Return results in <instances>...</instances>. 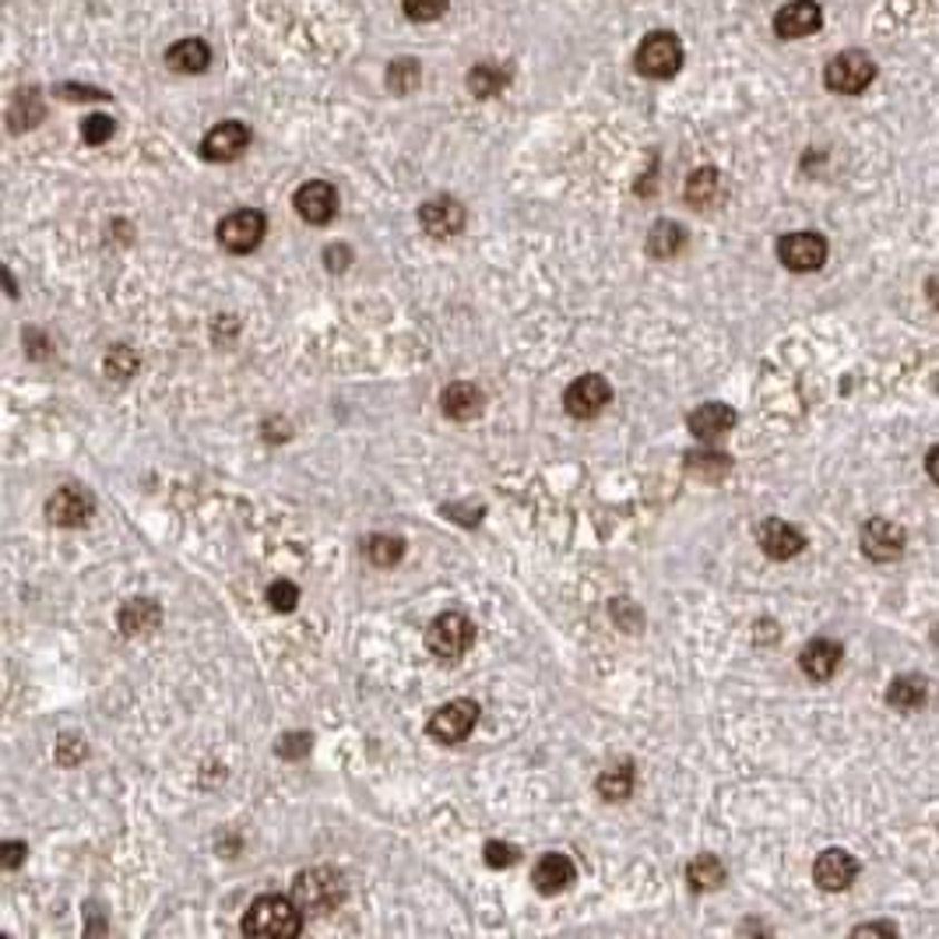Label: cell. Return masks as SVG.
Listing matches in <instances>:
<instances>
[{"label": "cell", "instance_id": "obj_1", "mask_svg": "<svg viewBox=\"0 0 939 939\" xmlns=\"http://www.w3.org/2000/svg\"><path fill=\"white\" fill-rule=\"evenodd\" d=\"M300 929L303 908L293 898H282V893H264L243 914V932L257 939H293L300 936Z\"/></svg>", "mask_w": 939, "mask_h": 939}, {"label": "cell", "instance_id": "obj_2", "mask_svg": "<svg viewBox=\"0 0 939 939\" xmlns=\"http://www.w3.org/2000/svg\"><path fill=\"white\" fill-rule=\"evenodd\" d=\"M342 898H345V880H342V873H334L327 865L306 869V873H300L293 883V901L310 914L334 911L342 904Z\"/></svg>", "mask_w": 939, "mask_h": 939}, {"label": "cell", "instance_id": "obj_3", "mask_svg": "<svg viewBox=\"0 0 939 939\" xmlns=\"http://www.w3.org/2000/svg\"><path fill=\"white\" fill-rule=\"evenodd\" d=\"M472 644H476V623L454 609L440 613L427 630V647L440 662H458Z\"/></svg>", "mask_w": 939, "mask_h": 939}, {"label": "cell", "instance_id": "obj_4", "mask_svg": "<svg viewBox=\"0 0 939 939\" xmlns=\"http://www.w3.org/2000/svg\"><path fill=\"white\" fill-rule=\"evenodd\" d=\"M873 78H877V63L865 50H844L826 63V71H823L826 88L838 96H859L873 85Z\"/></svg>", "mask_w": 939, "mask_h": 939}, {"label": "cell", "instance_id": "obj_5", "mask_svg": "<svg viewBox=\"0 0 939 939\" xmlns=\"http://www.w3.org/2000/svg\"><path fill=\"white\" fill-rule=\"evenodd\" d=\"M634 63L644 78H655V81L676 78L679 67H683V42L673 32H652L637 47Z\"/></svg>", "mask_w": 939, "mask_h": 939}, {"label": "cell", "instance_id": "obj_6", "mask_svg": "<svg viewBox=\"0 0 939 939\" xmlns=\"http://www.w3.org/2000/svg\"><path fill=\"white\" fill-rule=\"evenodd\" d=\"M476 725H479V704L468 701V697H458V701H451V704H443V707L433 711L430 735L440 746H454V743L468 740Z\"/></svg>", "mask_w": 939, "mask_h": 939}, {"label": "cell", "instance_id": "obj_7", "mask_svg": "<svg viewBox=\"0 0 939 939\" xmlns=\"http://www.w3.org/2000/svg\"><path fill=\"white\" fill-rule=\"evenodd\" d=\"M264 233H267V218H264V212H254V208H239V212H233L218 222V243L229 254L257 251Z\"/></svg>", "mask_w": 939, "mask_h": 939}, {"label": "cell", "instance_id": "obj_8", "mask_svg": "<svg viewBox=\"0 0 939 939\" xmlns=\"http://www.w3.org/2000/svg\"><path fill=\"white\" fill-rule=\"evenodd\" d=\"M777 261L789 267V272L810 275L820 272L826 261V239L820 233H789L777 239Z\"/></svg>", "mask_w": 939, "mask_h": 939}, {"label": "cell", "instance_id": "obj_9", "mask_svg": "<svg viewBox=\"0 0 939 939\" xmlns=\"http://www.w3.org/2000/svg\"><path fill=\"white\" fill-rule=\"evenodd\" d=\"M609 401H613V388H609V380L598 373L577 376L564 391V409L574 419H595V415H601V409H606Z\"/></svg>", "mask_w": 939, "mask_h": 939}, {"label": "cell", "instance_id": "obj_10", "mask_svg": "<svg viewBox=\"0 0 939 939\" xmlns=\"http://www.w3.org/2000/svg\"><path fill=\"white\" fill-rule=\"evenodd\" d=\"M904 546H908V531L898 521H890V518L865 521V528H862V552L869 556V560H877V564L901 560Z\"/></svg>", "mask_w": 939, "mask_h": 939}, {"label": "cell", "instance_id": "obj_11", "mask_svg": "<svg viewBox=\"0 0 939 939\" xmlns=\"http://www.w3.org/2000/svg\"><path fill=\"white\" fill-rule=\"evenodd\" d=\"M247 145H251L247 124L226 120V124H215L205 134V141H200V155H205L208 163H233V159H239L243 151H247Z\"/></svg>", "mask_w": 939, "mask_h": 939}, {"label": "cell", "instance_id": "obj_12", "mask_svg": "<svg viewBox=\"0 0 939 939\" xmlns=\"http://www.w3.org/2000/svg\"><path fill=\"white\" fill-rule=\"evenodd\" d=\"M855 877H859V862L848 855L844 848H826V852H820L813 862V880L820 890L841 893L855 883Z\"/></svg>", "mask_w": 939, "mask_h": 939}, {"label": "cell", "instance_id": "obj_13", "mask_svg": "<svg viewBox=\"0 0 939 939\" xmlns=\"http://www.w3.org/2000/svg\"><path fill=\"white\" fill-rule=\"evenodd\" d=\"M296 212L310 226H327L339 215V190L327 180H310L296 190Z\"/></svg>", "mask_w": 939, "mask_h": 939}, {"label": "cell", "instance_id": "obj_14", "mask_svg": "<svg viewBox=\"0 0 939 939\" xmlns=\"http://www.w3.org/2000/svg\"><path fill=\"white\" fill-rule=\"evenodd\" d=\"M756 542L764 549L771 560H792L802 549H806V535H802L795 525L781 521V518H767L764 525L756 528Z\"/></svg>", "mask_w": 939, "mask_h": 939}, {"label": "cell", "instance_id": "obj_15", "mask_svg": "<svg viewBox=\"0 0 939 939\" xmlns=\"http://www.w3.org/2000/svg\"><path fill=\"white\" fill-rule=\"evenodd\" d=\"M419 222L433 239H451L464 229V208L454 197H433L419 208Z\"/></svg>", "mask_w": 939, "mask_h": 939}, {"label": "cell", "instance_id": "obj_16", "mask_svg": "<svg viewBox=\"0 0 939 939\" xmlns=\"http://www.w3.org/2000/svg\"><path fill=\"white\" fill-rule=\"evenodd\" d=\"M92 510H96V503H92V497L85 493V489L63 486V489H57V493L50 497L47 518L53 525H60V528H81L88 518H92Z\"/></svg>", "mask_w": 939, "mask_h": 939}, {"label": "cell", "instance_id": "obj_17", "mask_svg": "<svg viewBox=\"0 0 939 939\" xmlns=\"http://www.w3.org/2000/svg\"><path fill=\"white\" fill-rule=\"evenodd\" d=\"M823 21V11L816 0H789L785 8L774 14V32L781 39H802V36H813Z\"/></svg>", "mask_w": 939, "mask_h": 939}, {"label": "cell", "instance_id": "obj_18", "mask_svg": "<svg viewBox=\"0 0 939 939\" xmlns=\"http://www.w3.org/2000/svg\"><path fill=\"white\" fill-rule=\"evenodd\" d=\"M574 880H577V865L570 862V855H560V852H546L531 869V883L539 893H546V898L564 893Z\"/></svg>", "mask_w": 939, "mask_h": 939}, {"label": "cell", "instance_id": "obj_19", "mask_svg": "<svg viewBox=\"0 0 939 939\" xmlns=\"http://www.w3.org/2000/svg\"><path fill=\"white\" fill-rule=\"evenodd\" d=\"M844 652H841V644L831 640V637H816L810 640L806 647H802V655H799V665H802V673H806L810 679L823 683V679H831L838 673V665H841Z\"/></svg>", "mask_w": 939, "mask_h": 939}, {"label": "cell", "instance_id": "obj_20", "mask_svg": "<svg viewBox=\"0 0 939 939\" xmlns=\"http://www.w3.org/2000/svg\"><path fill=\"white\" fill-rule=\"evenodd\" d=\"M732 427H735V412L728 405H722V401H707V405L689 412V433L704 443L722 440Z\"/></svg>", "mask_w": 939, "mask_h": 939}, {"label": "cell", "instance_id": "obj_21", "mask_svg": "<svg viewBox=\"0 0 939 939\" xmlns=\"http://www.w3.org/2000/svg\"><path fill=\"white\" fill-rule=\"evenodd\" d=\"M482 391L476 384H468V380H454L451 388H443L440 394V405H443V415L447 419H458V422H468V419H476L482 412Z\"/></svg>", "mask_w": 939, "mask_h": 939}, {"label": "cell", "instance_id": "obj_22", "mask_svg": "<svg viewBox=\"0 0 939 939\" xmlns=\"http://www.w3.org/2000/svg\"><path fill=\"white\" fill-rule=\"evenodd\" d=\"M166 63L176 75H200V71H208L212 50L205 39H180L166 50Z\"/></svg>", "mask_w": 939, "mask_h": 939}, {"label": "cell", "instance_id": "obj_23", "mask_svg": "<svg viewBox=\"0 0 939 939\" xmlns=\"http://www.w3.org/2000/svg\"><path fill=\"white\" fill-rule=\"evenodd\" d=\"M926 701H929V683L922 676H898L887 689V704L901 714L919 711Z\"/></svg>", "mask_w": 939, "mask_h": 939}, {"label": "cell", "instance_id": "obj_24", "mask_svg": "<svg viewBox=\"0 0 939 939\" xmlns=\"http://www.w3.org/2000/svg\"><path fill=\"white\" fill-rule=\"evenodd\" d=\"M163 613L155 606L151 598H130L127 606L120 609V630L127 637H138V634H151L155 626H159Z\"/></svg>", "mask_w": 939, "mask_h": 939}, {"label": "cell", "instance_id": "obj_25", "mask_svg": "<svg viewBox=\"0 0 939 939\" xmlns=\"http://www.w3.org/2000/svg\"><path fill=\"white\" fill-rule=\"evenodd\" d=\"M683 247H686V233H683V226H676V222H655V229L647 233V254L658 261L676 257Z\"/></svg>", "mask_w": 939, "mask_h": 939}, {"label": "cell", "instance_id": "obj_26", "mask_svg": "<svg viewBox=\"0 0 939 939\" xmlns=\"http://www.w3.org/2000/svg\"><path fill=\"white\" fill-rule=\"evenodd\" d=\"M686 880L693 890H718L725 883V865L718 855H697L686 865Z\"/></svg>", "mask_w": 939, "mask_h": 939}, {"label": "cell", "instance_id": "obj_27", "mask_svg": "<svg viewBox=\"0 0 939 939\" xmlns=\"http://www.w3.org/2000/svg\"><path fill=\"white\" fill-rule=\"evenodd\" d=\"M507 81H510V75L503 71V67H497V63H479V67L468 71V88H472V96H479V99L500 96L503 88H507Z\"/></svg>", "mask_w": 939, "mask_h": 939}, {"label": "cell", "instance_id": "obj_28", "mask_svg": "<svg viewBox=\"0 0 939 939\" xmlns=\"http://www.w3.org/2000/svg\"><path fill=\"white\" fill-rule=\"evenodd\" d=\"M718 190H722V180H718V169H711V166H704V169H697L686 180V200L693 208H707V205H714V197H718Z\"/></svg>", "mask_w": 939, "mask_h": 939}, {"label": "cell", "instance_id": "obj_29", "mask_svg": "<svg viewBox=\"0 0 939 939\" xmlns=\"http://www.w3.org/2000/svg\"><path fill=\"white\" fill-rule=\"evenodd\" d=\"M595 789H598V795L606 799V802H623V799H630V792H634V767H630V764H623V767H609V771H601Z\"/></svg>", "mask_w": 939, "mask_h": 939}, {"label": "cell", "instance_id": "obj_30", "mask_svg": "<svg viewBox=\"0 0 939 939\" xmlns=\"http://www.w3.org/2000/svg\"><path fill=\"white\" fill-rule=\"evenodd\" d=\"M686 468L697 479H722L732 472V461L718 451H689L686 454Z\"/></svg>", "mask_w": 939, "mask_h": 939}, {"label": "cell", "instance_id": "obj_31", "mask_svg": "<svg viewBox=\"0 0 939 939\" xmlns=\"http://www.w3.org/2000/svg\"><path fill=\"white\" fill-rule=\"evenodd\" d=\"M366 556L376 567H394L401 556H405V542H401L398 535H373L366 542Z\"/></svg>", "mask_w": 939, "mask_h": 939}, {"label": "cell", "instance_id": "obj_32", "mask_svg": "<svg viewBox=\"0 0 939 939\" xmlns=\"http://www.w3.org/2000/svg\"><path fill=\"white\" fill-rule=\"evenodd\" d=\"M296 601H300V588L293 580H272V585H267V606L275 613H293Z\"/></svg>", "mask_w": 939, "mask_h": 939}, {"label": "cell", "instance_id": "obj_33", "mask_svg": "<svg viewBox=\"0 0 939 939\" xmlns=\"http://www.w3.org/2000/svg\"><path fill=\"white\" fill-rule=\"evenodd\" d=\"M134 370H138V352H134L130 345H117L106 355V373L109 376L127 380V376H134Z\"/></svg>", "mask_w": 939, "mask_h": 939}, {"label": "cell", "instance_id": "obj_34", "mask_svg": "<svg viewBox=\"0 0 939 939\" xmlns=\"http://www.w3.org/2000/svg\"><path fill=\"white\" fill-rule=\"evenodd\" d=\"M114 130H117L114 117L92 114V117H85V124H81V138H85V145H106L109 138H114Z\"/></svg>", "mask_w": 939, "mask_h": 939}, {"label": "cell", "instance_id": "obj_35", "mask_svg": "<svg viewBox=\"0 0 939 939\" xmlns=\"http://www.w3.org/2000/svg\"><path fill=\"white\" fill-rule=\"evenodd\" d=\"M447 4L451 0H405V14L419 21V26H427V21H437L447 11Z\"/></svg>", "mask_w": 939, "mask_h": 939}, {"label": "cell", "instance_id": "obj_36", "mask_svg": "<svg viewBox=\"0 0 939 939\" xmlns=\"http://www.w3.org/2000/svg\"><path fill=\"white\" fill-rule=\"evenodd\" d=\"M388 81H391L394 92H409V88L419 81V63L415 60H398L388 71Z\"/></svg>", "mask_w": 939, "mask_h": 939}, {"label": "cell", "instance_id": "obj_37", "mask_svg": "<svg viewBox=\"0 0 939 939\" xmlns=\"http://www.w3.org/2000/svg\"><path fill=\"white\" fill-rule=\"evenodd\" d=\"M310 746H313V740H310L306 732H288L285 740H278V756L300 760V756H306V753H310Z\"/></svg>", "mask_w": 939, "mask_h": 939}, {"label": "cell", "instance_id": "obj_38", "mask_svg": "<svg viewBox=\"0 0 939 939\" xmlns=\"http://www.w3.org/2000/svg\"><path fill=\"white\" fill-rule=\"evenodd\" d=\"M486 862L493 865V869H507V865L518 862V848L503 844V841H489L486 844Z\"/></svg>", "mask_w": 939, "mask_h": 939}, {"label": "cell", "instance_id": "obj_39", "mask_svg": "<svg viewBox=\"0 0 939 939\" xmlns=\"http://www.w3.org/2000/svg\"><path fill=\"white\" fill-rule=\"evenodd\" d=\"M85 756H88V746L81 740H75V735H67V740L57 743V760H60L63 767H75L78 760H85Z\"/></svg>", "mask_w": 939, "mask_h": 939}, {"label": "cell", "instance_id": "obj_40", "mask_svg": "<svg viewBox=\"0 0 939 939\" xmlns=\"http://www.w3.org/2000/svg\"><path fill=\"white\" fill-rule=\"evenodd\" d=\"M26 855H29V844H21V841H4V844H0V865H4V869H18Z\"/></svg>", "mask_w": 939, "mask_h": 939}, {"label": "cell", "instance_id": "obj_41", "mask_svg": "<svg viewBox=\"0 0 939 939\" xmlns=\"http://www.w3.org/2000/svg\"><path fill=\"white\" fill-rule=\"evenodd\" d=\"M324 261H327V272H345L349 261H352V251L349 247H327Z\"/></svg>", "mask_w": 939, "mask_h": 939}, {"label": "cell", "instance_id": "obj_42", "mask_svg": "<svg viewBox=\"0 0 939 939\" xmlns=\"http://www.w3.org/2000/svg\"><path fill=\"white\" fill-rule=\"evenodd\" d=\"M926 472H929V479L939 486V447H932V451L926 454Z\"/></svg>", "mask_w": 939, "mask_h": 939}, {"label": "cell", "instance_id": "obj_43", "mask_svg": "<svg viewBox=\"0 0 939 939\" xmlns=\"http://www.w3.org/2000/svg\"><path fill=\"white\" fill-rule=\"evenodd\" d=\"M865 932H883V936H893L898 929H893L890 922H869V926H859V929H855V936H865Z\"/></svg>", "mask_w": 939, "mask_h": 939}, {"label": "cell", "instance_id": "obj_44", "mask_svg": "<svg viewBox=\"0 0 939 939\" xmlns=\"http://www.w3.org/2000/svg\"><path fill=\"white\" fill-rule=\"evenodd\" d=\"M926 288H929V303H932V306L939 310V275H932Z\"/></svg>", "mask_w": 939, "mask_h": 939}]
</instances>
